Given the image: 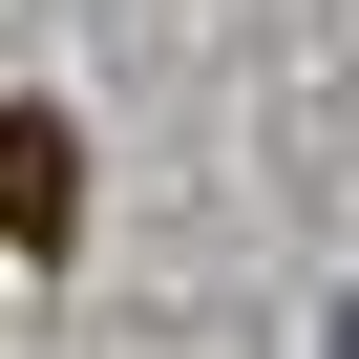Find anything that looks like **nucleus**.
I'll list each match as a JSON object with an SVG mask.
<instances>
[{
	"label": "nucleus",
	"mask_w": 359,
	"mask_h": 359,
	"mask_svg": "<svg viewBox=\"0 0 359 359\" xmlns=\"http://www.w3.org/2000/svg\"><path fill=\"white\" fill-rule=\"evenodd\" d=\"M317 359H359V296H338V338H317Z\"/></svg>",
	"instance_id": "f03ea898"
},
{
	"label": "nucleus",
	"mask_w": 359,
	"mask_h": 359,
	"mask_svg": "<svg viewBox=\"0 0 359 359\" xmlns=\"http://www.w3.org/2000/svg\"><path fill=\"white\" fill-rule=\"evenodd\" d=\"M64 191H85V148L43 106H0V254H64Z\"/></svg>",
	"instance_id": "f257e3e1"
}]
</instances>
